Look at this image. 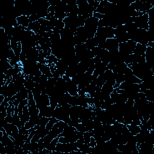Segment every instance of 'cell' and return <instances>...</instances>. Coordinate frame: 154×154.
<instances>
[{
  "label": "cell",
  "instance_id": "1",
  "mask_svg": "<svg viewBox=\"0 0 154 154\" xmlns=\"http://www.w3.org/2000/svg\"><path fill=\"white\" fill-rule=\"evenodd\" d=\"M137 43L129 39L127 42L121 43L119 45V52L122 56H126L133 54Z\"/></svg>",
  "mask_w": 154,
  "mask_h": 154
},
{
  "label": "cell",
  "instance_id": "2",
  "mask_svg": "<svg viewBox=\"0 0 154 154\" xmlns=\"http://www.w3.org/2000/svg\"><path fill=\"white\" fill-rule=\"evenodd\" d=\"M78 149L76 142L62 143L58 142L55 151L60 153H72L73 151H77Z\"/></svg>",
  "mask_w": 154,
  "mask_h": 154
},
{
  "label": "cell",
  "instance_id": "3",
  "mask_svg": "<svg viewBox=\"0 0 154 154\" xmlns=\"http://www.w3.org/2000/svg\"><path fill=\"white\" fill-rule=\"evenodd\" d=\"M149 15L148 13H144L143 15L134 17V23L137 28L144 29L146 31L149 30Z\"/></svg>",
  "mask_w": 154,
  "mask_h": 154
},
{
  "label": "cell",
  "instance_id": "4",
  "mask_svg": "<svg viewBox=\"0 0 154 154\" xmlns=\"http://www.w3.org/2000/svg\"><path fill=\"white\" fill-rule=\"evenodd\" d=\"M131 6L137 12H144L148 13V11L153 8V6L148 2H144L142 1H134L131 3Z\"/></svg>",
  "mask_w": 154,
  "mask_h": 154
},
{
  "label": "cell",
  "instance_id": "5",
  "mask_svg": "<svg viewBox=\"0 0 154 154\" xmlns=\"http://www.w3.org/2000/svg\"><path fill=\"white\" fill-rule=\"evenodd\" d=\"M98 21L99 19L93 16L87 18L85 21L84 27L89 31L93 37L95 36L98 27Z\"/></svg>",
  "mask_w": 154,
  "mask_h": 154
},
{
  "label": "cell",
  "instance_id": "6",
  "mask_svg": "<svg viewBox=\"0 0 154 154\" xmlns=\"http://www.w3.org/2000/svg\"><path fill=\"white\" fill-rule=\"evenodd\" d=\"M114 39L121 44L127 42L128 39V33L124 27V25H119L114 29Z\"/></svg>",
  "mask_w": 154,
  "mask_h": 154
},
{
  "label": "cell",
  "instance_id": "7",
  "mask_svg": "<svg viewBox=\"0 0 154 154\" xmlns=\"http://www.w3.org/2000/svg\"><path fill=\"white\" fill-rule=\"evenodd\" d=\"M95 35L102 37L106 39L114 38V29L111 27H98Z\"/></svg>",
  "mask_w": 154,
  "mask_h": 154
},
{
  "label": "cell",
  "instance_id": "8",
  "mask_svg": "<svg viewBox=\"0 0 154 154\" xmlns=\"http://www.w3.org/2000/svg\"><path fill=\"white\" fill-rule=\"evenodd\" d=\"M35 101L37 108L39 110L50 105L49 96L46 93H42L40 96Z\"/></svg>",
  "mask_w": 154,
  "mask_h": 154
},
{
  "label": "cell",
  "instance_id": "9",
  "mask_svg": "<svg viewBox=\"0 0 154 154\" xmlns=\"http://www.w3.org/2000/svg\"><path fill=\"white\" fill-rule=\"evenodd\" d=\"M146 63L149 66L151 69H153L154 66V48L147 46V49L144 55Z\"/></svg>",
  "mask_w": 154,
  "mask_h": 154
},
{
  "label": "cell",
  "instance_id": "10",
  "mask_svg": "<svg viewBox=\"0 0 154 154\" xmlns=\"http://www.w3.org/2000/svg\"><path fill=\"white\" fill-rule=\"evenodd\" d=\"M110 98L113 102V104H124L128 98L122 94L117 93L116 92H113L110 94Z\"/></svg>",
  "mask_w": 154,
  "mask_h": 154
},
{
  "label": "cell",
  "instance_id": "11",
  "mask_svg": "<svg viewBox=\"0 0 154 154\" xmlns=\"http://www.w3.org/2000/svg\"><path fill=\"white\" fill-rule=\"evenodd\" d=\"M119 45V43L114 38L107 39L105 41V49H107L109 52L118 50Z\"/></svg>",
  "mask_w": 154,
  "mask_h": 154
},
{
  "label": "cell",
  "instance_id": "12",
  "mask_svg": "<svg viewBox=\"0 0 154 154\" xmlns=\"http://www.w3.org/2000/svg\"><path fill=\"white\" fill-rule=\"evenodd\" d=\"M67 92L69 93L72 96H78V85L74 83L71 80L66 81Z\"/></svg>",
  "mask_w": 154,
  "mask_h": 154
},
{
  "label": "cell",
  "instance_id": "13",
  "mask_svg": "<svg viewBox=\"0 0 154 154\" xmlns=\"http://www.w3.org/2000/svg\"><path fill=\"white\" fill-rule=\"evenodd\" d=\"M40 110V114L42 117H54V110L53 108L51 107L50 105L45 107L43 108Z\"/></svg>",
  "mask_w": 154,
  "mask_h": 154
},
{
  "label": "cell",
  "instance_id": "14",
  "mask_svg": "<svg viewBox=\"0 0 154 154\" xmlns=\"http://www.w3.org/2000/svg\"><path fill=\"white\" fill-rule=\"evenodd\" d=\"M28 96V90L25 87L24 89H22L19 92L17 93L15 96L10 97V101L13 102L15 99H18L20 101H22L24 99H27Z\"/></svg>",
  "mask_w": 154,
  "mask_h": 154
},
{
  "label": "cell",
  "instance_id": "15",
  "mask_svg": "<svg viewBox=\"0 0 154 154\" xmlns=\"http://www.w3.org/2000/svg\"><path fill=\"white\" fill-rule=\"evenodd\" d=\"M147 49V45L137 44L136 46L133 51V54L139 56H144Z\"/></svg>",
  "mask_w": 154,
  "mask_h": 154
},
{
  "label": "cell",
  "instance_id": "16",
  "mask_svg": "<svg viewBox=\"0 0 154 154\" xmlns=\"http://www.w3.org/2000/svg\"><path fill=\"white\" fill-rule=\"evenodd\" d=\"M37 65L42 74L46 75L48 78H52V77H53V74L51 72L50 67L47 65L40 64L39 63H37Z\"/></svg>",
  "mask_w": 154,
  "mask_h": 154
},
{
  "label": "cell",
  "instance_id": "17",
  "mask_svg": "<svg viewBox=\"0 0 154 154\" xmlns=\"http://www.w3.org/2000/svg\"><path fill=\"white\" fill-rule=\"evenodd\" d=\"M127 67H128V66L126 63H125L124 62H121L116 65V66L114 67L112 71L114 73L124 74L127 69Z\"/></svg>",
  "mask_w": 154,
  "mask_h": 154
},
{
  "label": "cell",
  "instance_id": "18",
  "mask_svg": "<svg viewBox=\"0 0 154 154\" xmlns=\"http://www.w3.org/2000/svg\"><path fill=\"white\" fill-rule=\"evenodd\" d=\"M0 143H1L4 146H11V145H15L13 141L10 138L9 135L7 133L3 134V135L1 137L0 139Z\"/></svg>",
  "mask_w": 154,
  "mask_h": 154
},
{
  "label": "cell",
  "instance_id": "19",
  "mask_svg": "<svg viewBox=\"0 0 154 154\" xmlns=\"http://www.w3.org/2000/svg\"><path fill=\"white\" fill-rule=\"evenodd\" d=\"M16 20L18 21L19 25H22V26L27 28L28 27V25L30 23L28 17L25 15H22L18 17V18H16Z\"/></svg>",
  "mask_w": 154,
  "mask_h": 154
},
{
  "label": "cell",
  "instance_id": "20",
  "mask_svg": "<svg viewBox=\"0 0 154 154\" xmlns=\"http://www.w3.org/2000/svg\"><path fill=\"white\" fill-rule=\"evenodd\" d=\"M41 27V25L39 24V21H35L33 22H30L28 25V27H27L28 30L29 31H32L35 34L39 33L40 29Z\"/></svg>",
  "mask_w": 154,
  "mask_h": 154
},
{
  "label": "cell",
  "instance_id": "21",
  "mask_svg": "<svg viewBox=\"0 0 154 154\" xmlns=\"http://www.w3.org/2000/svg\"><path fill=\"white\" fill-rule=\"evenodd\" d=\"M25 81L24 82V85H25V88H26L28 90L32 91L33 89L35 88V82L33 80L30 79L28 75H25Z\"/></svg>",
  "mask_w": 154,
  "mask_h": 154
},
{
  "label": "cell",
  "instance_id": "22",
  "mask_svg": "<svg viewBox=\"0 0 154 154\" xmlns=\"http://www.w3.org/2000/svg\"><path fill=\"white\" fill-rule=\"evenodd\" d=\"M114 88L112 85L106 82L103 86L101 87V92L105 95H110L111 93L113 92Z\"/></svg>",
  "mask_w": 154,
  "mask_h": 154
},
{
  "label": "cell",
  "instance_id": "23",
  "mask_svg": "<svg viewBox=\"0 0 154 154\" xmlns=\"http://www.w3.org/2000/svg\"><path fill=\"white\" fill-rule=\"evenodd\" d=\"M84 45L87 49L89 50H92L95 47L98 46L97 43L96 42L95 39H94V37L87 39L86 42L84 43Z\"/></svg>",
  "mask_w": 154,
  "mask_h": 154
},
{
  "label": "cell",
  "instance_id": "24",
  "mask_svg": "<svg viewBox=\"0 0 154 154\" xmlns=\"http://www.w3.org/2000/svg\"><path fill=\"white\" fill-rule=\"evenodd\" d=\"M78 105L82 106L84 108H89V105L87 102V96L85 95L78 96Z\"/></svg>",
  "mask_w": 154,
  "mask_h": 154
},
{
  "label": "cell",
  "instance_id": "25",
  "mask_svg": "<svg viewBox=\"0 0 154 154\" xmlns=\"http://www.w3.org/2000/svg\"><path fill=\"white\" fill-rule=\"evenodd\" d=\"M126 126L128 128L129 131H130V132L133 135H135L136 134H137L140 132V128L138 125L130 124V125H127Z\"/></svg>",
  "mask_w": 154,
  "mask_h": 154
},
{
  "label": "cell",
  "instance_id": "26",
  "mask_svg": "<svg viewBox=\"0 0 154 154\" xmlns=\"http://www.w3.org/2000/svg\"><path fill=\"white\" fill-rule=\"evenodd\" d=\"M75 130H76L75 127L68 125L66 128H65L63 131V132L61 133L60 134L58 135V137H66V136H67V135H68L69 134H70L71 133H72V132H74Z\"/></svg>",
  "mask_w": 154,
  "mask_h": 154
},
{
  "label": "cell",
  "instance_id": "27",
  "mask_svg": "<svg viewBox=\"0 0 154 154\" xmlns=\"http://www.w3.org/2000/svg\"><path fill=\"white\" fill-rule=\"evenodd\" d=\"M58 139H59V137L58 136L57 137L54 139L52 141H51L48 145L46 147V149H47L48 150L50 151H55V148L58 142Z\"/></svg>",
  "mask_w": 154,
  "mask_h": 154
},
{
  "label": "cell",
  "instance_id": "28",
  "mask_svg": "<svg viewBox=\"0 0 154 154\" xmlns=\"http://www.w3.org/2000/svg\"><path fill=\"white\" fill-rule=\"evenodd\" d=\"M107 80L105 78V76L104 74H102L99 75L96 79V85L98 87H102L103 86V85L106 83Z\"/></svg>",
  "mask_w": 154,
  "mask_h": 154
},
{
  "label": "cell",
  "instance_id": "29",
  "mask_svg": "<svg viewBox=\"0 0 154 154\" xmlns=\"http://www.w3.org/2000/svg\"><path fill=\"white\" fill-rule=\"evenodd\" d=\"M60 121L57 119H56L55 117H50L49 119V122L47 123V125H46V128L48 130V131H51L52 130V128L53 127V126L57 122H58Z\"/></svg>",
  "mask_w": 154,
  "mask_h": 154
},
{
  "label": "cell",
  "instance_id": "30",
  "mask_svg": "<svg viewBox=\"0 0 154 154\" xmlns=\"http://www.w3.org/2000/svg\"><path fill=\"white\" fill-rule=\"evenodd\" d=\"M146 99L149 102L154 101V90L153 89H148L144 92Z\"/></svg>",
  "mask_w": 154,
  "mask_h": 154
},
{
  "label": "cell",
  "instance_id": "31",
  "mask_svg": "<svg viewBox=\"0 0 154 154\" xmlns=\"http://www.w3.org/2000/svg\"><path fill=\"white\" fill-rule=\"evenodd\" d=\"M116 84L120 85L122 83L125 81V76L122 74H117L114 73Z\"/></svg>",
  "mask_w": 154,
  "mask_h": 154
},
{
  "label": "cell",
  "instance_id": "32",
  "mask_svg": "<svg viewBox=\"0 0 154 154\" xmlns=\"http://www.w3.org/2000/svg\"><path fill=\"white\" fill-rule=\"evenodd\" d=\"M48 61V66L49 67H50V66L52 65V64H56L58 61L59 60V59L58 58H57L53 54H51L49 56H48L46 58Z\"/></svg>",
  "mask_w": 154,
  "mask_h": 154
},
{
  "label": "cell",
  "instance_id": "33",
  "mask_svg": "<svg viewBox=\"0 0 154 154\" xmlns=\"http://www.w3.org/2000/svg\"><path fill=\"white\" fill-rule=\"evenodd\" d=\"M28 111L30 116H37L40 113V110L37 108V107L28 106Z\"/></svg>",
  "mask_w": 154,
  "mask_h": 154
},
{
  "label": "cell",
  "instance_id": "34",
  "mask_svg": "<svg viewBox=\"0 0 154 154\" xmlns=\"http://www.w3.org/2000/svg\"><path fill=\"white\" fill-rule=\"evenodd\" d=\"M123 125L124 124L121 123H119L117 121L115 122L114 123H113L112 125V126L113 128V129L114 130L116 133H120V134H121L122 129V127H123Z\"/></svg>",
  "mask_w": 154,
  "mask_h": 154
},
{
  "label": "cell",
  "instance_id": "35",
  "mask_svg": "<svg viewBox=\"0 0 154 154\" xmlns=\"http://www.w3.org/2000/svg\"><path fill=\"white\" fill-rule=\"evenodd\" d=\"M54 17L56 19H57L58 20L63 21V19L67 17V14L66 13H65L64 12L56 11V12H55Z\"/></svg>",
  "mask_w": 154,
  "mask_h": 154
},
{
  "label": "cell",
  "instance_id": "36",
  "mask_svg": "<svg viewBox=\"0 0 154 154\" xmlns=\"http://www.w3.org/2000/svg\"><path fill=\"white\" fill-rule=\"evenodd\" d=\"M37 63L40 64H46V57H45L44 51L42 50L39 51V54L37 58Z\"/></svg>",
  "mask_w": 154,
  "mask_h": 154
},
{
  "label": "cell",
  "instance_id": "37",
  "mask_svg": "<svg viewBox=\"0 0 154 154\" xmlns=\"http://www.w3.org/2000/svg\"><path fill=\"white\" fill-rule=\"evenodd\" d=\"M49 117H42L38 122L37 125H39V126H46V125H47V123L49 122Z\"/></svg>",
  "mask_w": 154,
  "mask_h": 154
},
{
  "label": "cell",
  "instance_id": "38",
  "mask_svg": "<svg viewBox=\"0 0 154 154\" xmlns=\"http://www.w3.org/2000/svg\"><path fill=\"white\" fill-rule=\"evenodd\" d=\"M50 106L55 109L58 106V100L55 97H49Z\"/></svg>",
  "mask_w": 154,
  "mask_h": 154
},
{
  "label": "cell",
  "instance_id": "39",
  "mask_svg": "<svg viewBox=\"0 0 154 154\" xmlns=\"http://www.w3.org/2000/svg\"><path fill=\"white\" fill-rule=\"evenodd\" d=\"M65 27V23L63 22V21L58 19L54 28H57L59 30H61L63 29Z\"/></svg>",
  "mask_w": 154,
  "mask_h": 154
},
{
  "label": "cell",
  "instance_id": "40",
  "mask_svg": "<svg viewBox=\"0 0 154 154\" xmlns=\"http://www.w3.org/2000/svg\"><path fill=\"white\" fill-rule=\"evenodd\" d=\"M22 51V44L21 42H18V46L17 48L14 51V53L15 54V55L17 57H20V55Z\"/></svg>",
  "mask_w": 154,
  "mask_h": 154
},
{
  "label": "cell",
  "instance_id": "41",
  "mask_svg": "<svg viewBox=\"0 0 154 154\" xmlns=\"http://www.w3.org/2000/svg\"><path fill=\"white\" fill-rule=\"evenodd\" d=\"M28 17L30 22H35V21H37L40 19V17L39 16V15L37 13H33Z\"/></svg>",
  "mask_w": 154,
  "mask_h": 154
},
{
  "label": "cell",
  "instance_id": "42",
  "mask_svg": "<svg viewBox=\"0 0 154 154\" xmlns=\"http://www.w3.org/2000/svg\"><path fill=\"white\" fill-rule=\"evenodd\" d=\"M75 128H76V130L78 131H80V132H85L87 131L86 128H85V126L83 124H82L81 123H79L78 125L75 126Z\"/></svg>",
  "mask_w": 154,
  "mask_h": 154
},
{
  "label": "cell",
  "instance_id": "43",
  "mask_svg": "<svg viewBox=\"0 0 154 154\" xmlns=\"http://www.w3.org/2000/svg\"><path fill=\"white\" fill-rule=\"evenodd\" d=\"M83 139L84 140L85 143H89L91 140V135L89 131H86L84 132L83 135Z\"/></svg>",
  "mask_w": 154,
  "mask_h": 154
},
{
  "label": "cell",
  "instance_id": "44",
  "mask_svg": "<svg viewBox=\"0 0 154 154\" xmlns=\"http://www.w3.org/2000/svg\"><path fill=\"white\" fill-rule=\"evenodd\" d=\"M32 93H33V95L34 96V99L35 100H36L42 94L41 92H40L39 90L36 89V88H34L32 90Z\"/></svg>",
  "mask_w": 154,
  "mask_h": 154
},
{
  "label": "cell",
  "instance_id": "45",
  "mask_svg": "<svg viewBox=\"0 0 154 154\" xmlns=\"http://www.w3.org/2000/svg\"><path fill=\"white\" fill-rule=\"evenodd\" d=\"M39 24H40L41 26H45L47 27L48 25L49 24V21L46 19L45 18H40L38 20Z\"/></svg>",
  "mask_w": 154,
  "mask_h": 154
},
{
  "label": "cell",
  "instance_id": "46",
  "mask_svg": "<svg viewBox=\"0 0 154 154\" xmlns=\"http://www.w3.org/2000/svg\"><path fill=\"white\" fill-rule=\"evenodd\" d=\"M10 45H11L12 49L14 51L18 46V42H17L15 40H14L12 38V40H11V42H10Z\"/></svg>",
  "mask_w": 154,
  "mask_h": 154
},
{
  "label": "cell",
  "instance_id": "47",
  "mask_svg": "<svg viewBox=\"0 0 154 154\" xmlns=\"http://www.w3.org/2000/svg\"><path fill=\"white\" fill-rule=\"evenodd\" d=\"M84 143L85 142H84V140L83 137L78 139V140H77V141L76 142V143L77 144V146H78V148H80Z\"/></svg>",
  "mask_w": 154,
  "mask_h": 154
},
{
  "label": "cell",
  "instance_id": "48",
  "mask_svg": "<svg viewBox=\"0 0 154 154\" xmlns=\"http://www.w3.org/2000/svg\"><path fill=\"white\" fill-rule=\"evenodd\" d=\"M93 17H95V18H96L97 19H98L99 20V19H103V18H104V15L101 14V13H99L93 12Z\"/></svg>",
  "mask_w": 154,
  "mask_h": 154
},
{
  "label": "cell",
  "instance_id": "49",
  "mask_svg": "<svg viewBox=\"0 0 154 154\" xmlns=\"http://www.w3.org/2000/svg\"><path fill=\"white\" fill-rule=\"evenodd\" d=\"M89 144H90V146L92 148H94L96 146V142L95 140V139H94L93 137H91V140L89 143Z\"/></svg>",
  "mask_w": 154,
  "mask_h": 154
},
{
  "label": "cell",
  "instance_id": "50",
  "mask_svg": "<svg viewBox=\"0 0 154 154\" xmlns=\"http://www.w3.org/2000/svg\"><path fill=\"white\" fill-rule=\"evenodd\" d=\"M21 101H20V100L18 99H15L13 101V105H14L15 107H18V105H19V103L21 102Z\"/></svg>",
  "mask_w": 154,
  "mask_h": 154
}]
</instances>
